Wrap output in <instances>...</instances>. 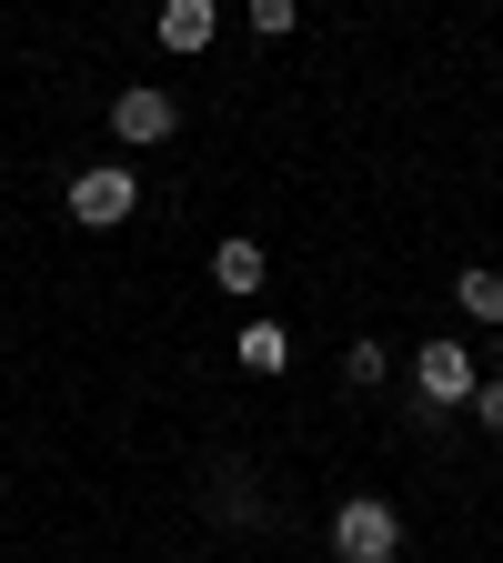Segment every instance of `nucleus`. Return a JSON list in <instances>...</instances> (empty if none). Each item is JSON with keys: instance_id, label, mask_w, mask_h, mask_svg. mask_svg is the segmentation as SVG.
Returning a JSON list of instances; mask_svg holds the SVG:
<instances>
[{"instance_id": "9d476101", "label": "nucleus", "mask_w": 503, "mask_h": 563, "mask_svg": "<svg viewBox=\"0 0 503 563\" xmlns=\"http://www.w3.org/2000/svg\"><path fill=\"white\" fill-rule=\"evenodd\" d=\"M342 373H352V383L373 393V383H383V342H352V352H342Z\"/></svg>"}, {"instance_id": "7ed1b4c3", "label": "nucleus", "mask_w": 503, "mask_h": 563, "mask_svg": "<svg viewBox=\"0 0 503 563\" xmlns=\"http://www.w3.org/2000/svg\"><path fill=\"white\" fill-rule=\"evenodd\" d=\"M111 131L131 141V152H152V141H172V131H182V101L141 81V91H121V101H111Z\"/></svg>"}, {"instance_id": "0eeeda50", "label": "nucleus", "mask_w": 503, "mask_h": 563, "mask_svg": "<svg viewBox=\"0 0 503 563\" xmlns=\"http://www.w3.org/2000/svg\"><path fill=\"white\" fill-rule=\"evenodd\" d=\"M262 242H222V252H211V282H222V292H262Z\"/></svg>"}, {"instance_id": "f257e3e1", "label": "nucleus", "mask_w": 503, "mask_h": 563, "mask_svg": "<svg viewBox=\"0 0 503 563\" xmlns=\"http://www.w3.org/2000/svg\"><path fill=\"white\" fill-rule=\"evenodd\" d=\"M332 553L342 563H403V514L373 504V493H352V504L332 514Z\"/></svg>"}, {"instance_id": "6e6552de", "label": "nucleus", "mask_w": 503, "mask_h": 563, "mask_svg": "<svg viewBox=\"0 0 503 563\" xmlns=\"http://www.w3.org/2000/svg\"><path fill=\"white\" fill-rule=\"evenodd\" d=\"M453 302H463L473 322H493V332H503V272H463V282H453Z\"/></svg>"}, {"instance_id": "9b49d317", "label": "nucleus", "mask_w": 503, "mask_h": 563, "mask_svg": "<svg viewBox=\"0 0 503 563\" xmlns=\"http://www.w3.org/2000/svg\"><path fill=\"white\" fill-rule=\"evenodd\" d=\"M473 422H483V433H503V373H493V383H473Z\"/></svg>"}, {"instance_id": "20e7f679", "label": "nucleus", "mask_w": 503, "mask_h": 563, "mask_svg": "<svg viewBox=\"0 0 503 563\" xmlns=\"http://www.w3.org/2000/svg\"><path fill=\"white\" fill-rule=\"evenodd\" d=\"M413 393H423V412H444V402H473V363H463V342H423V363H413Z\"/></svg>"}, {"instance_id": "39448f33", "label": "nucleus", "mask_w": 503, "mask_h": 563, "mask_svg": "<svg viewBox=\"0 0 503 563\" xmlns=\"http://www.w3.org/2000/svg\"><path fill=\"white\" fill-rule=\"evenodd\" d=\"M162 51H211V31H222V0H162Z\"/></svg>"}, {"instance_id": "1a4fd4ad", "label": "nucleus", "mask_w": 503, "mask_h": 563, "mask_svg": "<svg viewBox=\"0 0 503 563\" xmlns=\"http://www.w3.org/2000/svg\"><path fill=\"white\" fill-rule=\"evenodd\" d=\"M242 11H252V31H262V41H282V31L303 21V0H242Z\"/></svg>"}, {"instance_id": "f03ea898", "label": "nucleus", "mask_w": 503, "mask_h": 563, "mask_svg": "<svg viewBox=\"0 0 503 563\" xmlns=\"http://www.w3.org/2000/svg\"><path fill=\"white\" fill-rule=\"evenodd\" d=\"M131 201H141L131 162H91L81 181H70V222H81V232H111V222H131Z\"/></svg>"}, {"instance_id": "423d86ee", "label": "nucleus", "mask_w": 503, "mask_h": 563, "mask_svg": "<svg viewBox=\"0 0 503 563\" xmlns=\"http://www.w3.org/2000/svg\"><path fill=\"white\" fill-rule=\"evenodd\" d=\"M242 373H282V363H293V332H282V322H242Z\"/></svg>"}]
</instances>
